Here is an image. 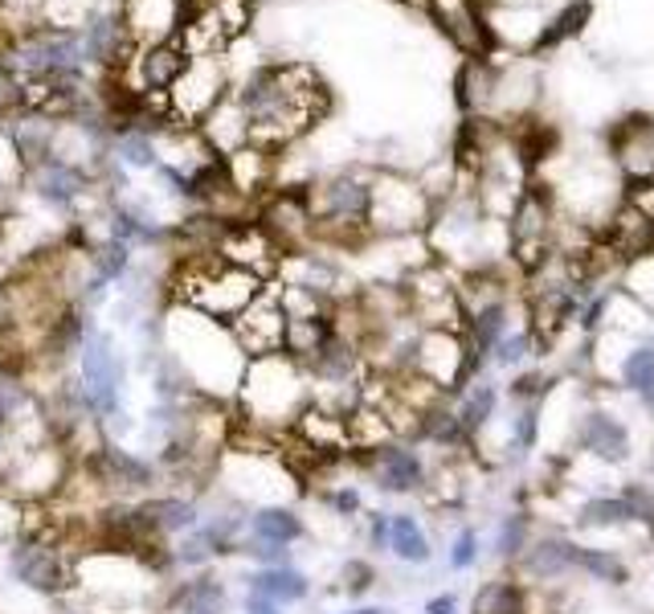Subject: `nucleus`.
Here are the masks:
<instances>
[{"instance_id":"1","label":"nucleus","mask_w":654,"mask_h":614,"mask_svg":"<svg viewBox=\"0 0 654 614\" xmlns=\"http://www.w3.org/2000/svg\"><path fill=\"white\" fill-rule=\"evenodd\" d=\"M234 95L250 115V144L267 152L299 144L332 107V90L307 62H262L234 86Z\"/></svg>"},{"instance_id":"2","label":"nucleus","mask_w":654,"mask_h":614,"mask_svg":"<svg viewBox=\"0 0 654 614\" xmlns=\"http://www.w3.org/2000/svg\"><path fill=\"white\" fill-rule=\"evenodd\" d=\"M234 406L242 409L246 427L267 430V434H291L303 418V409L311 406V377L286 353L246 360Z\"/></svg>"},{"instance_id":"3","label":"nucleus","mask_w":654,"mask_h":614,"mask_svg":"<svg viewBox=\"0 0 654 614\" xmlns=\"http://www.w3.org/2000/svg\"><path fill=\"white\" fill-rule=\"evenodd\" d=\"M78 385L86 393V406L99 422L102 439H115L127 434L132 422H123V393H127V360L119 353L115 336L107 328L90 324L83 348H78Z\"/></svg>"},{"instance_id":"4","label":"nucleus","mask_w":654,"mask_h":614,"mask_svg":"<svg viewBox=\"0 0 654 614\" xmlns=\"http://www.w3.org/2000/svg\"><path fill=\"white\" fill-rule=\"evenodd\" d=\"M74 476L99 492V504L102 500H139V495L160 492V483H164L160 463L115 443V439H99L90 451H83L74 463Z\"/></svg>"},{"instance_id":"5","label":"nucleus","mask_w":654,"mask_h":614,"mask_svg":"<svg viewBox=\"0 0 654 614\" xmlns=\"http://www.w3.org/2000/svg\"><path fill=\"white\" fill-rule=\"evenodd\" d=\"M437 205L421 188L418 176L397 169L372 172L369 188V230L372 238H425Z\"/></svg>"},{"instance_id":"6","label":"nucleus","mask_w":654,"mask_h":614,"mask_svg":"<svg viewBox=\"0 0 654 614\" xmlns=\"http://www.w3.org/2000/svg\"><path fill=\"white\" fill-rule=\"evenodd\" d=\"M9 578L17 581L21 590H29L37 598H66L78 586V569H74V549H66L62 541L46 537L41 529L13 532L9 541Z\"/></svg>"},{"instance_id":"7","label":"nucleus","mask_w":654,"mask_h":614,"mask_svg":"<svg viewBox=\"0 0 654 614\" xmlns=\"http://www.w3.org/2000/svg\"><path fill=\"white\" fill-rule=\"evenodd\" d=\"M565 451L585 463H597L605 471H618V467L634 463V430L609 402H589Z\"/></svg>"},{"instance_id":"8","label":"nucleus","mask_w":654,"mask_h":614,"mask_svg":"<svg viewBox=\"0 0 654 614\" xmlns=\"http://www.w3.org/2000/svg\"><path fill=\"white\" fill-rule=\"evenodd\" d=\"M234 90L225 58H188L185 70L169 86V123L172 127H201L205 115Z\"/></svg>"},{"instance_id":"9","label":"nucleus","mask_w":654,"mask_h":614,"mask_svg":"<svg viewBox=\"0 0 654 614\" xmlns=\"http://www.w3.org/2000/svg\"><path fill=\"white\" fill-rule=\"evenodd\" d=\"M356 471L369 479L372 488L381 495H421L425 483H430V467L434 459L425 455V446L409 443V439H393V443L377 446V451H365V455H353Z\"/></svg>"},{"instance_id":"10","label":"nucleus","mask_w":654,"mask_h":614,"mask_svg":"<svg viewBox=\"0 0 654 614\" xmlns=\"http://www.w3.org/2000/svg\"><path fill=\"white\" fill-rule=\"evenodd\" d=\"M409 373L430 381L434 390L446 397L462 390L470 381V348L462 332H446V328H425L414 341V357H409Z\"/></svg>"},{"instance_id":"11","label":"nucleus","mask_w":654,"mask_h":614,"mask_svg":"<svg viewBox=\"0 0 654 614\" xmlns=\"http://www.w3.org/2000/svg\"><path fill=\"white\" fill-rule=\"evenodd\" d=\"M572 557H577V537L572 532L536 529L532 545L523 549V557L511 565V578L520 581L523 590H553L560 581L577 578Z\"/></svg>"},{"instance_id":"12","label":"nucleus","mask_w":654,"mask_h":614,"mask_svg":"<svg viewBox=\"0 0 654 614\" xmlns=\"http://www.w3.org/2000/svg\"><path fill=\"white\" fill-rule=\"evenodd\" d=\"M237 348L246 353V360H258V357H274V353H283L286 348V311H283V299H279V283L270 279L262 295L254 299L242 316H237L234 324Z\"/></svg>"},{"instance_id":"13","label":"nucleus","mask_w":654,"mask_h":614,"mask_svg":"<svg viewBox=\"0 0 654 614\" xmlns=\"http://www.w3.org/2000/svg\"><path fill=\"white\" fill-rule=\"evenodd\" d=\"M425 13L434 17L442 37L462 58H486L499 46L495 29H491V17H486V9L479 0H425Z\"/></svg>"},{"instance_id":"14","label":"nucleus","mask_w":654,"mask_h":614,"mask_svg":"<svg viewBox=\"0 0 654 614\" xmlns=\"http://www.w3.org/2000/svg\"><path fill=\"white\" fill-rule=\"evenodd\" d=\"M193 0H119V25L135 50L169 46L185 25Z\"/></svg>"},{"instance_id":"15","label":"nucleus","mask_w":654,"mask_h":614,"mask_svg":"<svg viewBox=\"0 0 654 614\" xmlns=\"http://www.w3.org/2000/svg\"><path fill=\"white\" fill-rule=\"evenodd\" d=\"M164 614H230V586L218 569H193L188 578H172L160 602Z\"/></svg>"},{"instance_id":"16","label":"nucleus","mask_w":654,"mask_h":614,"mask_svg":"<svg viewBox=\"0 0 654 614\" xmlns=\"http://www.w3.org/2000/svg\"><path fill=\"white\" fill-rule=\"evenodd\" d=\"M609 160L626 181L654 176V120L630 115L609 127Z\"/></svg>"},{"instance_id":"17","label":"nucleus","mask_w":654,"mask_h":614,"mask_svg":"<svg viewBox=\"0 0 654 614\" xmlns=\"http://www.w3.org/2000/svg\"><path fill=\"white\" fill-rule=\"evenodd\" d=\"M495 86H499V62L486 58H462L458 78H454V99L467 120H491L495 111Z\"/></svg>"},{"instance_id":"18","label":"nucleus","mask_w":654,"mask_h":614,"mask_svg":"<svg viewBox=\"0 0 654 614\" xmlns=\"http://www.w3.org/2000/svg\"><path fill=\"white\" fill-rule=\"evenodd\" d=\"M454 414H458V422L467 430L470 439H479L495 418H499V409H504V381L495 373H483V377H470L462 390L451 397Z\"/></svg>"},{"instance_id":"19","label":"nucleus","mask_w":654,"mask_h":614,"mask_svg":"<svg viewBox=\"0 0 654 614\" xmlns=\"http://www.w3.org/2000/svg\"><path fill=\"white\" fill-rule=\"evenodd\" d=\"M139 508L151 520V529L160 532L164 541H181L185 532H193L205 520V508L197 495L188 492H151L139 495Z\"/></svg>"},{"instance_id":"20","label":"nucleus","mask_w":654,"mask_h":614,"mask_svg":"<svg viewBox=\"0 0 654 614\" xmlns=\"http://www.w3.org/2000/svg\"><path fill=\"white\" fill-rule=\"evenodd\" d=\"M597 238H602L626 267H634V262L654 255V222H646L642 213H634L626 201H618V209L605 218Z\"/></svg>"},{"instance_id":"21","label":"nucleus","mask_w":654,"mask_h":614,"mask_svg":"<svg viewBox=\"0 0 654 614\" xmlns=\"http://www.w3.org/2000/svg\"><path fill=\"white\" fill-rule=\"evenodd\" d=\"M434 537L421 525L418 512H388V557L405 569H425L434 565Z\"/></svg>"},{"instance_id":"22","label":"nucleus","mask_w":654,"mask_h":614,"mask_svg":"<svg viewBox=\"0 0 654 614\" xmlns=\"http://www.w3.org/2000/svg\"><path fill=\"white\" fill-rule=\"evenodd\" d=\"M197 132H201L205 144H209L218 156H234L237 148H246V144H250V115H246L242 99L230 90V95H225V99L205 115V123L197 127Z\"/></svg>"},{"instance_id":"23","label":"nucleus","mask_w":654,"mask_h":614,"mask_svg":"<svg viewBox=\"0 0 654 614\" xmlns=\"http://www.w3.org/2000/svg\"><path fill=\"white\" fill-rule=\"evenodd\" d=\"M246 537L295 549L299 541H307V520H303V512L295 504H258L246 516Z\"/></svg>"},{"instance_id":"24","label":"nucleus","mask_w":654,"mask_h":614,"mask_svg":"<svg viewBox=\"0 0 654 614\" xmlns=\"http://www.w3.org/2000/svg\"><path fill=\"white\" fill-rule=\"evenodd\" d=\"M246 594H258L267 598V602H279V606H299L311 598V578L303 574L299 565H274V569H250L246 578Z\"/></svg>"},{"instance_id":"25","label":"nucleus","mask_w":654,"mask_h":614,"mask_svg":"<svg viewBox=\"0 0 654 614\" xmlns=\"http://www.w3.org/2000/svg\"><path fill=\"white\" fill-rule=\"evenodd\" d=\"M572 569L585 581H597L605 590H626L634 581V569L626 562L621 549L609 545H589V541H577V557H572Z\"/></svg>"},{"instance_id":"26","label":"nucleus","mask_w":654,"mask_h":614,"mask_svg":"<svg viewBox=\"0 0 654 614\" xmlns=\"http://www.w3.org/2000/svg\"><path fill=\"white\" fill-rule=\"evenodd\" d=\"M532 537H536V516L528 508H507L499 512V520H495V532H491V557L511 569V565L523 557V549L532 545Z\"/></svg>"},{"instance_id":"27","label":"nucleus","mask_w":654,"mask_h":614,"mask_svg":"<svg viewBox=\"0 0 654 614\" xmlns=\"http://www.w3.org/2000/svg\"><path fill=\"white\" fill-rule=\"evenodd\" d=\"M536 365H544V344H540L536 332L520 320L504 341L495 344V353H491V373L516 377V373H523V369H536Z\"/></svg>"},{"instance_id":"28","label":"nucleus","mask_w":654,"mask_h":614,"mask_svg":"<svg viewBox=\"0 0 654 614\" xmlns=\"http://www.w3.org/2000/svg\"><path fill=\"white\" fill-rule=\"evenodd\" d=\"M523 606H528V590L511 574H499L470 594L467 614H523Z\"/></svg>"},{"instance_id":"29","label":"nucleus","mask_w":654,"mask_h":614,"mask_svg":"<svg viewBox=\"0 0 654 614\" xmlns=\"http://www.w3.org/2000/svg\"><path fill=\"white\" fill-rule=\"evenodd\" d=\"M589 17H593V4L589 0H569L560 13H553V17L540 25L536 41H532V50L544 53V50H556L560 41H569V37H577L581 29L589 25Z\"/></svg>"},{"instance_id":"30","label":"nucleus","mask_w":654,"mask_h":614,"mask_svg":"<svg viewBox=\"0 0 654 614\" xmlns=\"http://www.w3.org/2000/svg\"><path fill=\"white\" fill-rule=\"evenodd\" d=\"M377 586H381V569H377V562H372V557H348V562L340 565L336 594H344L348 602L369 598Z\"/></svg>"},{"instance_id":"31","label":"nucleus","mask_w":654,"mask_h":614,"mask_svg":"<svg viewBox=\"0 0 654 614\" xmlns=\"http://www.w3.org/2000/svg\"><path fill=\"white\" fill-rule=\"evenodd\" d=\"M483 562V532L474 525H458L454 537L446 541V569L451 574H470Z\"/></svg>"},{"instance_id":"32","label":"nucleus","mask_w":654,"mask_h":614,"mask_svg":"<svg viewBox=\"0 0 654 614\" xmlns=\"http://www.w3.org/2000/svg\"><path fill=\"white\" fill-rule=\"evenodd\" d=\"M319 504L332 512L336 520H344V525L365 516V492H360V483H348V479L323 483V488H319Z\"/></svg>"},{"instance_id":"33","label":"nucleus","mask_w":654,"mask_h":614,"mask_svg":"<svg viewBox=\"0 0 654 614\" xmlns=\"http://www.w3.org/2000/svg\"><path fill=\"white\" fill-rule=\"evenodd\" d=\"M237 557L254 562V569H274V565H295V549L291 545H270V541H242L237 545Z\"/></svg>"},{"instance_id":"34","label":"nucleus","mask_w":654,"mask_h":614,"mask_svg":"<svg viewBox=\"0 0 654 614\" xmlns=\"http://www.w3.org/2000/svg\"><path fill=\"white\" fill-rule=\"evenodd\" d=\"M621 201L630 205L634 213H642L646 222H654V176H642V181H626V188H621Z\"/></svg>"},{"instance_id":"35","label":"nucleus","mask_w":654,"mask_h":614,"mask_svg":"<svg viewBox=\"0 0 654 614\" xmlns=\"http://www.w3.org/2000/svg\"><path fill=\"white\" fill-rule=\"evenodd\" d=\"M365 545L372 557H385L388 553V512L369 508L365 512Z\"/></svg>"},{"instance_id":"36","label":"nucleus","mask_w":654,"mask_h":614,"mask_svg":"<svg viewBox=\"0 0 654 614\" xmlns=\"http://www.w3.org/2000/svg\"><path fill=\"white\" fill-rule=\"evenodd\" d=\"M421 614H462V598H458V590H437L425 598Z\"/></svg>"},{"instance_id":"37","label":"nucleus","mask_w":654,"mask_h":614,"mask_svg":"<svg viewBox=\"0 0 654 614\" xmlns=\"http://www.w3.org/2000/svg\"><path fill=\"white\" fill-rule=\"evenodd\" d=\"M242 614H286V611L279 606V602H267V598H258V594H246Z\"/></svg>"},{"instance_id":"38","label":"nucleus","mask_w":654,"mask_h":614,"mask_svg":"<svg viewBox=\"0 0 654 614\" xmlns=\"http://www.w3.org/2000/svg\"><path fill=\"white\" fill-rule=\"evenodd\" d=\"M13 446H17V439H13V427L0 418V463L13 455Z\"/></svg>"},{"instance_id":"39","label":"nucleus","mask_w":654,"mask_h":614,"mask_svg":"<svg viewBox=\"0 0 654 614\" xmlns=\"http://www.w3.org/2000/svg\"><path fill=\"white\" fill-rule=\"evenodd\" d=\"M340 614H388V606H377V602H356V606H348V611Z\"/></svg>"},{"instance_id":"40","label":"nucleus","mask_w":654,"mask_h":614,"mask_svg":"<svg viewBox=\"0 0 654 614\" xmlns=\"http://www.w3.org/2000/svg\"><path fill=\"white\" fill-rule=\"evenodd\" d=\"M58 614H95V611H78V606H66V611H58Z\"/></svg>"},{"instance_id":"41","label":"nucleus","mask_w":654,"mask_h":614,"mask_svg":"<svg viewBox=\"0 0 654 614\" xmlns=\"http://www.w3.org/2000/svg\"><path fill=\"white\" fill-rule=\"evenodd\" d=\"M402 4H418V9H425V0H402Z\"/></svg>"},{"instance_id":"42","label":"nucleus","mask_w":654,"mask_h":614,"mask_svg":"<svg viewBox=\"0 0 654 614\" xmlns=\"http://www.w3.org/2000/svg\"><path fill=\"white\" fill-rule=\"evenodd\" d=\"M479 4H483V9H486V4H495V0H479Z\"/></svg>"}]
</instances>
